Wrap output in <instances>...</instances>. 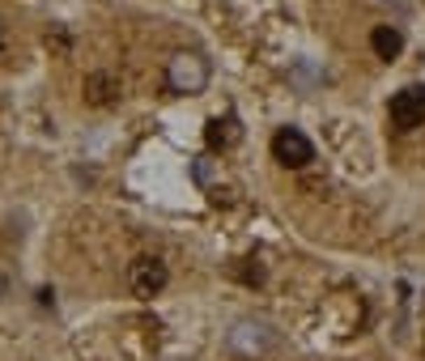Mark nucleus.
I'll use <instances>...</instances> for the list:
<instances>
[{
	"label": "nucleus",
	"instance_id": "3",
	"mask_svg": "<svg viewBox=\"0 0 425 361\" xmlns=\"http://www.w3.org/2000/svg\"><path fill=\"white\" fill-rule=\"evenodd\" d=\"M166 281H171L166 264H162V260H153V255H141V260H132V268H128V289H132L136 297H153V293H162V289H166Z\"/></svg>",
	"mask_w": 425,
	"mask_h": 361
},
{
	"label": "nucleus",
	"instance_id": "1",
	"mask_svg": "<svg viewBox=\"0 0 425 361\" xmlns=\"http://www.w3.org/2000/svg\"><path fill=\"white\" fill-rule=\"evenodd\" d=\"M208 60L200 56V51H179V56H171L166 64V85L175 94H204L208 89Z\"/></svg>",
	"mask_w": 425,
	"mask_h": 361
},
{
	"label": "nucleus",
	"instance_id": "4",
	"mask_svg": "<svg viewBox=\"0 0 425 361\" xmlns=\"http://www.w3.org/2000/svg\"><path fill=\"white\" fill-rule=\"evenodd\" d=\"M273 158H277L281 166H289V170H302V166L315 158V145H310L298 128H281V132L273 136Z\"/></svg>",
	"mask_w": 425,
	"mask_h": 361
},
{
	"label": "nucleus",
	"instance_id": "5",
	"mask_svg": "<svg viewBox=\"0 0 425 361\" xmlns=\"http://www.w3.org/2000/svg\"><path fill=\"white\" fill-rule=\"evenodd\" d=\"M391 124L400 132H412L417 124H425V85H412V89H400L391 98V107H387Z\"/></svg>",
	"mask_w": 425,
	"mask_h": 361
},
{
	"label": "nucleus",
	"instance_id": "9",
	"mask_svg": "<svg viewBox=\"0 0 425 361\" xmlns=\"http://www.w3.org/2000/svg\"><path fill=\"white\" fill-rule=\"evenodd\" d=\"M230 272H234V277H243V281H251V285H259V281H264V268H259V264H247V268H230Z\"/></svg>",
	"mask_w": 425,
	"mask_h": 361
},
{
	"label": "nucleus",
	"instance_id": "7",
	"mask_svg": "<svg viewBox=\"0 0 425 361\" xmlns=\"http://www.w3.org/2000/svg\"><path fill=\"white\" fill-rule=\"evenodd\" d=\"M370 51H375V56L379 60H396L400 56V51H404V34L400 30H391V26H375V30H370Z\"/></svg>",
	"mask_w": 425,
	"mask_h": 361
},
{
	"label": "nucleus",
	"instance_id": "2",
	"mask_svg": "<svg viewBox=\"0 0 425 361\" xmlns=\"http://www.w3.org/2000/svg\"><path fill=\"white\" fill-rule=\"evenodd\" d=\"M273 344H277V336H273V327H268V323H251V319H243L238 327H230V353H234V357H243V361H259V357H268V353H273Z\"/></svg>",
	"mask_w": 425,
	"mask_h": 361
},
{
	"label": "nucleus",
	"instance_id": "10",
	"mask_svg": "<svg viewBox=\"0 0 425 361\" xmlns=\"http://www.w3.org/2000/svg\"><path fill=\"white\" fill-rule=\"evenodd\" d=\"M0 51H5V38H0Z\"/></svg>",
	"mask_w": 425,
	"mask_h": 361
},
{
	"label": "nucleus",
	"instance_id": "8",
	"mask_svg": "<svg viewBox=\"0 0 425 361\" xmlns=\"http://www.w3.org/2000/svg\"><path fill=\"white\" fill-rule=\"evenodd\" d=\"M238 136H243V124H238L234 115H226V119H212V124L204 128V140H208L212 149H230V145H238Z\"/></svg>",
	"mask_w": 425,
	"mask_h": 361
},
{
	"label": "nucleus",
	"instance_id": "6",
	"mask_svg": "<svg viewBox=\"0 0 425 361\" xmlns=\"http://www.w3.org/2000/svg\"><path fill=\"white\" fill-rule=\"evenodd\" d=\"M115 98H120V81L111 73H89L85 77V102L89 107H111Z\"/></svg>",
	"mask_w": 425,
	"mask_h": 361
}]
</instances>
